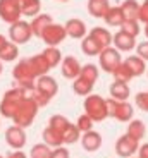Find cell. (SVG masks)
<instances>
[{
	"label": "cell",
	"instance_id": "obj_1",
	"mask_svg": "<svg viewBox=\"0 0 148 158\" xmlns=\"http://www.w3.org/2000/svg\"><path fill=\"white\" fill-rule=\"evenodd\" d=\"M12 77H14V86L23 88V89H31L36 86V76L33 72V67L29 64V59H21L12 69Z\"/></svg>",
	"mask_w": 148,
	"mask_h": 158
},
{
	"label": "cell",
	"instance_id": "obj_2",
	"mask_svg": "<svg viewBox=\"0 0 148 158\" xmlns=\"http://www.w3.org/2000/svg\"><path fill=\"white\" fill-rule=\"evenodd\" d=\"M24 98H26V91L23 88L14 86L12 89L5 91L2 96V102H0V115L5 118H12Z\"/></svg>",
	"mask_w": 148,
	"mask_h": 158
},
{
	"label": "cell",
	"instance_id": "obj_3",
	"mask_svg": "<svg viewBox=\"0 0 148 158\" xmlns=\"http://www.w3.org/2000/svg\"><path fill=\"white\" fill-rule=\"evenodd\" d=\"M38 108H40V105L35 102L33 98H29V96H26V98L23 100V103L19 105V108L16 110V114H14V117H12V122H14V126H19V127H29L33 124V120L36 118V114H38Z\"/></svg>",
	"mask_w": 148,
	"mask_h": 158
},
{
	"label": "cell",
	"instance_id": "obj_4",
	"mask_svg": "<svg viewBox=\"0 0 148 158\" xmlns=\"http://www.w3.org/2000/svg\"><path fill=\"white\" fill-rule=\"evenodd\" d=\"M83 108H84V114H88L95 122H102V120H105L107 117H110V115H108L107 100L102 98L100 95H88L84 98Z\"/></svg>",
	"mask_w": 148,
	"mask_h": 158
},
{
	"label": "cell",
	"instance_id": "obj_5",
	"mask_svg": "<svg viewBox=\"0 0 148 158\" xmlns=\"http://www.w3.org/2000/svg\"><path fill=\"white\" fill-rule=\"evenodd\" d=\"M98 60H100L102 71L108 72V74H114L119 69L121 64L124 62L122 57H121V50H117L116 47H108L105 50H102V53L98 55Z\"/></svg>",
	"mask_w": 148,
	"mask_h": 158
},
{
	"label": "cell",
	"instance_id": "obj_6",
	"mask_svg": "<svg viewBox=\"0 0 148 158\" xmlns=\"http://www.w3.org/2000/svg\"><path fill=\"white\" fill-rule=\"evenodd\" d=\"M23 7L21 0H0V19L7 24H14L21 21Z\"/></svg>",
	"mask_w": 148,
	"mask_h": 158
},
{
	"label": "cell",
	"instance_id": "obj_7",
	"mask_svg": "<svg viewBox=\"0 0 148 158\" xmlns=\"http://www.w3.org/2000/svg\"><path fill=\"white\" fill-rule=\"evenodd\" d=\"M108 115L119 122H131L133 118V107L129 105L128 102H121V100H114V98H108Z\"/></svg>",
	"mask_w": 148,
	"mask_h": 158
},
{
	"label": "cell",
	"instance_id": "obj_8",
	"mask_svg": "<svg viewBox=\"0 0 148 158\" xmlns=\"http://www.w3.org/2000/svg\"><path fill=\"white\" fill-rule=\"evenodd\" d=\"M31 36H33V29H31V23H28V21L21 19L17 23L11 24V28H9V38L16 45L28 43Z\"/></svg>",
	"mask_w": 148,
	"mask_h": 158
},
{
	"label": "cell",
	"instance_id": "obj_9",
	"mask_svg": "<svg viewBox=\"0 0 148 158\" xmlns=\"http://www.w3.org/2000/svg\"><path fill=\"white\" fill-rule=\"evenodd\" d=\"M67 38V31H66V24H57V23H52L45 29L41 40L45 41L47 47H59L64 40Z\"/></svg>",
	"mask_w": 148,
	"mask_h": 158
},
{
	"label": "cell",
	"instance_id": "obj_10",
	"mask_svg": "<svg viewBox=\"0 0 148 158\" xmlns=\"http://www.w3.org/2000/svg\"><path fill=\"white\" fill-rule=\"evenodd\" d=\"M138 150H140V141L131 138L129 134L121 136L116 143V151L121 158H131L134 153H138Z\"/></svg>",
	"mask_w": 148,
	"mask_h": 158
},
{
	"label": "cell",
	"instance_id": "obj_11",
	"mask_svg": "<svg viewBox=\"0 0 148 158\" xmlns=\"http://www.w3.org/2000/svg\"><path fill=\"white\" fill-rule=\"evenodd\" d=\"M5 141L12 150H23L26 146V132L24 127L19 126H11L5 131Z\"/></svg>",
	"mask_w": 148,
	"mask_h": 158
},
{
	"label": "cell",
	"instance_id": "obj_12",
	"mask_svg": "<svg viewBox=\"0 0 148 158\" xmlns=\"http://www.w3.org/2000/svg\"><path fill=\"white\" fill-rule=\"evenodd\" d=\"M81 69H83V65L79 64V60L76 59V57H64V60L60 62V72H62V76H64L66 79H78L81 74Z\"/></svg>",
	"mask_w": 148,
	"mask_h": 158
},
{
	"label": "cell",
	"instance_id": "obj_13",
	"mask_svg": "<svg viewBox=\"0 0 148 158\" xmlns=\"http://www.w3.org/2000/svg\"><path fill=\"white\" fill-rule=\"evenodd\" d=\"M112 45L117 48V50H121V52H131V50H134V48L138 47L136 38L131 36L129 33L122 31V29H119V31L114 35V43Z\"/></svg>",
	"mask_w": 148,
	"mask_h": 158
},
{
	"label": "cell",
	"instance_id": "obj_14",
	"mask_svg": "<svg viewBox=\"0 0 148 158\" xmlns=\"http://www.w3.org/2000/svg\"><path fill=\"white\" fill-rule=\"evenodd\" d=\"M36 89L52 100L53 96L57 95V89H59V86H57V81H55V79H53L52 76L47 74V76H41V77L36 79Z\"/></svg>",
	"mask_w": 148,
	"mask_h": 158
},
{
	"label": "cell",
	"instance_id": "obj_15",
	"mask_svg": "<svg viewBox=\"0 0 148 158\" xmlns=\"http://www.w3.org/2000/svg\"><path fill=\"white\" fill-rule=\"evenodd\" d=\"M66 31H67V36H71V38L83 40L86 36V33H88V28H86L84 21L74 17V19H69L66 23Z\"/></svg>",
	"mask_w": 148,
	"mask_h": 158
},
{
	"label": "cell",
	"instance_id": "obj_16",
	"mask_svg": "<svg viewBox=\"0 0 148 158\" xmlns=\"http://www.w3.org/2000/svg\"><path fill=\"white\" fill-rule=\"evenodd\" d=\"M52 16L50 14H38L36 17H33L31 21V29H33V36L36 38H41L45 33V29L52 24Z\"/></svg>",
	"mask_w": 148,
	"mask_h": 158
},
{
	"label": "cell",
	"instance_id": "obj_17",
	"mask_svg": "<svg viewBox=\"0 0 148 158\" xmlns=\"http://www.w3.org/2000/svg\"><path fill=\"white\" fill-rule=\"evenodd\" d=\"M43 143H47L48 146H52V148H59V146H64L66 143H64V134L60 132V131H57L55 127L52 126H48L45 127L43 131Z\"/></svg>",
	"mask_w": 148,
	"mask_h": 158
},
{
	"label": "cell",
	"instance_id": "obj_18",
	"mask_svg": "<svg viewBox=\"0 0 148 158\" xmlns=\"http://www.w3.org/2000/svg\"><path fill=\"white\" fill-rule=\"evenodd\" d=\"M29 64H31L33 67V72H35L36 77H41V76H47L48 71H50V64H48V60L45 59L43 53H38V55H33L29 57Z\"/></svg>",
	"mask_w": 148,
	"mask_h": 158
},
{
	"label": "cell",
	"instance_id": "obj_19",
	"mask_svg": "<svg viewBox=\"0 0 148 158\" xmlns=\"http://www.w3.org/2000/svg\"><path fill=\"white\" fill-rule=\"evenodd\" d=\"M110 10L108 0H88V12L96 19H105Z\"/></svg>",
	"mask_w": 148,
	"mask_h": 158
},
{
	"label": "cell",
	"instance_id": "obj_20",
	"mask_svg": "<svg viewBox=\"0 0 148 158\" xmlns=\"http://www.w3.org/2000/svg\"><path fill=\"white\" fill-rule=\"evenodd\" d=\"M81 144L86 151H96L102 146V136L96 132V131H88V132H83L81 136Z\"/></svg>",
	"mask_w": 148,
	"mask_h": 158
},
{
	"label": "cell",
	"instance_id": "obj_21",
	"mask_svg": "<svg viewBox=\"0 0 148 158\" xmlns=\"http://www.w3.org/2000/svg\"><path fill=\"white\" fill-rule=\"evenodd\" d=\"M146 60H143L140 55H131V57H128V59L124 60V64H126V67L129 69V72L133 74V77H138V76H141L143 72H146Z\"/></svg>",
	"mask_w": 148,
	"mask_h": 158
},
{
	"label": "cell",
	"instance_id": "obj_22",
	"mask_svg": "<svg viewBox=\"0 0 148 158\" xmlns=\"http://www.w3.org/2000/svg\"><path fill=\"white\" fill-rule=\"evenodd\" d=\"M91 38H95L98 43L102 45V48H108V47H112L114 43V36L110 35V31H108L107 28H100V26H96V28H93L91 31L88 33Z\"/></svg>",
	"mask_w": 148,
	"mask_h": 158
},
{
	"label": "cell",
	"instance_id": "obj_23",
	"mask_svg": "<svg viewBox=\"0 0 148 158\" xmlns=\"http://www.w3.org/2000/svg\"><path fill=\"white\" fill-rule=\"evenodd\" d=\"M108 91H110V96H112L114 100H121V102H126V100L129 98V93H131V89H129V84H128V83L116 81V79H114V83L110 84Z\"/></svg>",
	"mask_w": 148,
	"mask_h": 158
},
{
	"label": "cell",
	"instance_id": "obj_24",
	"mask_svg": "<svg viewBox=\"0 0 148 158\" xmlns=\"http://www.w3.org/2000/svg\"><path fill=\"white\" fill-rule=\"evenodd\" d=\"M126 17H124V12H122V7L121 5H116V7H110L108 14L105 16V23L112 28H121L124 24Z\"/></svg>",
	"mask_w": 148,
	"mask_h": 158
},
{
	"label": "cell",
	"instance_id": "obj_25",
	"mask_svg": "<svg viewBox=\"0 0 148 158\" xmlns=\"http://www.w3.org/2000/svg\"><path fill=\"white\" fill-rule=\"evenodd\" d=\"M81 50H83L84 55H88V57H93V55H100L102 53V45L96 41L95 38H91V36H84L83 41H81Z\"/></svg>",
	"mask_w": 148,
	"mask_h": 158
},
{
	"label": "cell",
	"instance_id": "obj_26",
	"mask_svg": "<svg viewBox=\"0 0 148 158\" xmlns=\"http://www.w3.org/2000/svg\"><path fill=\"white\" fill-rule=\"evenodd\" d=\"M121 7H122L126 21H138V17H140V7H141V4H138V0H124Z\"/></svg>",
	"mask_w": 148,
	"mask_h": 158
},
{
	"label": "cell",
	"instance_id": "obj_27",
	"mask_svg": "<svg viewBox=\"0 0 148 158\" xmlns=\"http://www.w3.org/2000/svg\"><path fill=\"white\" fill-rule=\"evenodd\" d=\"M21 7H23V16L26 17H36L41 10V2L40 0H21Z\"/></svg>",
	"mask_w": 148,
	"mask_h": 158
},
{
	"label": "cell",
	"instance_id": "obj_28",
	"mask_svg": "<svg viewBox=\"0 0 148 158\" xmlns=\"http://www.w3.org/2000/svg\"><path fill=\"white\" fill-rule=\"evenodd\" d=\"M19 57V48L14 41H7L4 45V48L0 50V60L2 62H12Z\"/></svg>",
	"mask_w": 148,
	"mask_h": 158
},
{
	"label": "cell",
	"instance_id": "obj_29",
	"mask_svg": "<svg viewBox=\"0 0 148 158\" xmlns=\"http://www.w3.org/2000/svg\"><path fill=\"white\" fill-rule=\"evenodd\" d=\"M72 89H74V93L79 95V96H88V95H91L93 83H90V81H86V79H83V77H78V79H74V83H72Z\"/></svg>",
	"mask_w": 148,
	"mask_h": 158
},
{
	"label": "cell",
	"instance_id": "obj_30",
	"mask_svg": "<svg viewBox=\"0 0 148 158\" xmlns=\"http://www.w3.org/2000/svg\"><path fill=\"white\" fill-rule=\"evenodd\" d=\"M41 53H43L45 59L48 60V64H50V67H52V69L57 67V65L64 60V59H62V53H60V50L57 47H47Z\"/></svg>",
	"mask_w": 148,
	"mask_h": 158
},
{
	"label": "cell",
	"instance_id": "obj_31",
	"mask_svg": "<svg viewBox=\"0 0 148 158\" xmlns=\"http://www.w3.org/2000/svg\"><path fill=\"white\" fill-rule=\"evenodd\" d=\"M145 132H146V127L141 120H131L128 126V131H126V134H129L131 138L138 139V141L145 138Z\"/></svg>",
	"mask_w": 148,
	"mask_h": 158
},
{
	"label": "cell",
	"instance_id": "obj_32",
	"mask_svg": "<svg viewBox=\"0 0 148 158\" xmlns=\"http://www.w3.org/2000/svg\"><path fill=\"white\" fill-rule=\"evenodd\" d=\"M31 158H50L52 156V146H48L47 143H38L29 151Z\"/></svg>",
	"mask_w": 148,
	"mask_h": 158
},
{
	"label": "cell",
	"instance_id": "obj_33",
	"mask_svg": "<svg viewBox=\"0 0 148 158\" xmlns=\"http://www.w3.org/2000/svg\"><path fill=\"white\" fill-rule=\"evenodd\" d=\"M78 141H81V131L76 124H71L64 132V143L66 144H74Z\"/></svg>",
	"mask_w": 148,
	"mask_h": 158
},
{
	"label": "cell",
	"instance_id": "obj_34",
	"mask_svg": "<svg viewBox=\"0 0 148 158\" xmlns=\"http://www.w3.org/2000/svg\"><path fill=\"white\" fill-rule=\"evenodd\" d=\"M79 77H83V79H86V81L95 84V81L98 79V67H96L95 64H86V65H83V69H81Z\"/></svg>",
	"mask_w": 148,
	"mask_h": 158
},
{
	"label": "cell",
	"instance_id": "obj_35",
	"mask_svg": "<svg viewBox=\"0 0 148 158\" xmlns=\"http://www.w3.org/2000/svg\"><path fill=\"white\" fill-rule=\"evenodd\" d=\"M48 126L55 127L57 131H60V132L64 134L66 129L71 126V122H69V120L64 117V115H52V117H50V120H48Z\"/></svg>",
	"mask_w": 148,
	"mask_h": 158
},
{
	"label": "cell",
	"instance_id": "obj_36",
	"mask_svg": "<svg viewBox=\"0 0 148 158\" xmlns=\"http://www.w3.org/2000/svg\"><path fill=\"white\" fill-rule=\"evenodd\" d=\"M114 79H116V81H122V83H129V81L133 79V74L129 72V69L126 67V64H124V62L121 64L119 69L114 72Z\"/></svg>",
	"mask_w": 148,
	"mask_h": 158
},
{
	"label": "cell",
	"instance_id": "obj_37",
	"mask_svg": "<svg viewBox=\"0 0 148 158\" xmlns=\"http://www.w3.org/2000/svg\"><path fill=\"white\" fill-rule=\"evenodd\" d=\"M93 122H95V120H93L88 114H83V115H79V117H78L76 126L79 127L81 132H88V131L93 129Z\"/></svg>",
	"mask_w": 148,
	"mask_h": 158
},
{
	"label": "cell",
	"instance_id": "obj_38",
	"mask_svg": "<svg viewBox=\"0 0 148 158\" xmlns=\"http://www.w3.org/2000/svg\"><path fill=\"white\" fill-rule=\"evenodd\" d=\"M121 29L126 33H129L131 36L136 38L138 35L141 33V28H140V21H124V24L121 26Z\"/></svg>",
	"mask_w": 148,
	"mask_h": 158
},
{
	"label": "cell",
	"instance_id": "obj_39",
	"mask_svg": "<svg viewBox=\"0 0 148 158\" xmlns=\"http://www.w3.org/2000/svg\"><path fill=\"white\" fill-rule=\"evenodd\" d=\"M134 103L141 112H148V91H141L134 96Z\"/></svg>",
	"mask_w": 148,
	"mask_h": 158
},
{
	"label": "cell",
	"instance_id": "obj_40",
	"mask_svg": "<svg viewBox=\"0 0 148 158\" xmlns=\"http://www.w3.org/2000/svg\"><path fill=\"white\" fill-rule=\"evenodd\" d=\"M136 55H140L143 60L148 62V41H141L136 47Z\"/></svg>",
	"mask_w": 148,
	"mask_h": 158
},
{
	"label": "cell",
	"instance_id": "obj_41",
	"mask_svg": "<svg viewBox=\"0 0 148 158\" xmlns=\"http://www.w3.org/2000/svg\"><path fill=\"white\" fill-rule=\"evenodd\" d=\"M138 21L143 24H148V0H145L143 4H141L140 7V17H138Z\"/></svg>",
	"mask_w": 148,
	"mask_h": 158
},
{
	"label": "cell",
	"instance_id": "obj_42",
	"mask_svg": "<svg viewBox=\"0 0 148 158\" xmlns=\"http://www.w3.org/2000/svg\"><path fill=\"white\" fill-rule=\"evenodd\" d=\"M50 158H69V150L66 146H59L52 150V156Z\"/></svg>",
	"mask_w": 148,
	"mask_h": 158
},
{
	"label": "cell",
	"instance_id": "obj_43",
	"mask_svg": "<svg viewBox=\"0 0 148 158\" xmlns=\"http://www.w3.org/2000/svg\"><path fill=\"white\" fill-rule=\"evenodd\" d=\"M138 156L140 158H148V143H145V144L140 146V150H138Z\"/></svg>",
	"mask_w": 148,
	"mask_h": 158
},
{
	"label": "cell",
	"instance_id": "obj_44",
	"mask_svg": "<svg viewBox=\"0 0 148 158\" xmlns=\"http://www.w3.org/2000/svg\"><path fill=\"white\" fill-rule=\"evenodd\" d=\"M7 158H26V155H24L23 151H19V150H17V151H14V153H11Z\"/></svg>",
	"mask_w": 148,
	"mask_h": 158
},
{
	"label": "cell",
	"instance_id": "obj_45",
	"mask_svg": "<svg viewBox=\"0 0 148 158\" xmlns=\"http://www.w3.org/2000/svg\"><path fill=\"white\" fill-rule=\"evenodd\" d=\"M7 43V40H5V36L4 35H0V50H2V48H4V45Z\"/></svg>",
	"mask_w": 148,
	"mask_h": 158
},
{
	"label": "cell",
	"instance_id": "obj_46",
	"mask_svg": "<svg viewBox=\"0 0 148 158\" xmlns=\"http://www.w3.org/2000/svg\"><path fill=\"white\" fill-rule=\"evenodd\" d=\"M145 36L148 38V24H145Z\"/></svg>",
	"mask_w": 148,
	"mask_h": 158
},
{
	"label": "cell",
	"instance_id": "obj_47",
	"mask_svg": "<svg viewBox=\"0 0 148 158\" xmlns=\"http://www.w3.org/2000/svg\"><path fill=\"white\" fill-rule=\"evenodd\" d=\"M2 69L4 67H2V60H0V74H2Z\"/></svg>",
	"mask_w": 148,
	"mask_h": 158
},
{
	"label": "cell",
	"instance_id": "obj_48",
	"mask_svg": "<svg viewBox=\"0 0 148 158\" xmlns=\"http://www.w3.org/2000/svg\"><path fill=\"white\" fill-rule=\"evenodd\" d=\"M59 2H69V0H59Z\"/></svg>",
	"mask_w": 148,
	"mask_h": 158
},
{
	"label": "cell",
	"instance_id": "obj_49",
	"mask_svg": "<svg viewBox=\"0 0 148 158\" xmlns=\"http://www.w3.org/2000/svg\"><path fill=\"white\" fill-rule=\"evenodd\" d=\"M131 158H140V156H131Z\"/></svg>",
	"mask_w": 148,
	"mask_h": 158
},
{
	"label": "cell",
	"instance_id": "obj_50",
	"mask_svg": "<svg viewBox=\"0 0 148 158\" xmlns=\"http://www.w3.org/2000/svg\"><path fill=\"white\" fill-rule=\"evenodd\" d=\"M146 76H148V69H146Z\"/></svg>",
	"mask_w": 148,
	"mask_h": 158
},
{
	"label": "cell",
	"instance_id": "obj_51",
	"mask_svg": "<svg viewBox=\"0 0 148 158\" xmlns=\"http://www.w3.org/2000/svg\"><path fill=\"white\" fill-rule=\"evenodd\" d=\"M0 158H4V156H2V155H0Z\"/></svg>",
	"mask_w": 148,
	"mask_h": 158
}]
</instances>
